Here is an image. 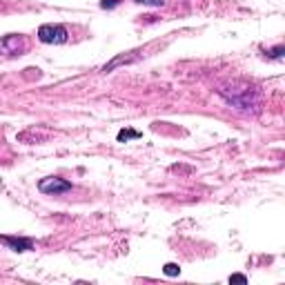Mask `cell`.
<instances>
[{"instance_id":"cell-1","label":"cell","mask_w":285,"mask_h":285,"mask_svg":"<svg viewBox=\"0 0 285 285\" xmlns=\"http://www.w3.org/2000/svg\"><path fill=\"white\" fill-rule=\"evenodd\" d=\"M218 94L223 96L225 100L230 103V105H234L236 109H243V112H250V109H254L258 105V94L254 87H232L230 89H218Z\"/></svg>"},{"instance_id":"cell-2","label":"cell","mask_w":285,"mask_h":285,"mask_svg":"<svg viewBox=\"0 0 285 285\" xmlns=\"http://www.w3.org/2000/svg\"><path fill=\"white\" fill-rule=\"evenodd\" d=\"M38 40L45 45H65L69 40V31L63 25H43L38 29Z\"/></svg>"},{"instance_id":"cell-3","label":"cell","mask_w":285,"mask_h":285,"mask_svg":"<svg viewBox=\"0 0 285 285\" xmlns=\"http://www.w3.org/2000/svg\"><path fill=\"white\" fill-rule=\"evenodd\" d=\"M38 190L47 196H60V194H67L71 190V183L65 178H58V176H47L38 183Z\"/></svg>"},{"instance_id":"cell-4","label":"cell","mask_w":285,"mask_h":285,"mask_svg":"<svg viewBox=\"0 0 285 285\" xmlns=\"http://www.w3.org/2000/svg\"><path fill=\"white\" fill-rule=\"evenodd\" d=\"M27 49V40L18 34H9L0 38V54L5 56H21Z\"/></svg>"},{"instance_id":"cell-5","label":"cell","mask_w":285,"mask_h":285,"mask_svg":"<svg viewBox=\"0 0 285 285\" xmlns=\"http://www.w3.org/2000/svg\"><path fill=\"white\" fill-rule=\"evenodd\" d=\"M0 243L7 245L9 250L14 252H29L34 250V241L27 236H0Z\"/></svg>"},{"instance_id":"cell-6","label":"cell","mask_w":285,"mask_h":285,"mask_svg":"<svg viewBox=\"0 0 285 285\" xmlns=\"http://www.w3.org/2000/svg\"><path fill=\"white\" fill-rule=\"evenodd\" d=\"M136 58H138V56H136V51H132L129 56H116L114 60H109V63L105 65V67H103V74H109V71H114L116 67H120V65H129V63H134Z\"/></svg>"},{"instance_id":"cell-7","label":"cell","mask_w":285,"mask_h":285,"mask_svg":"<svg viewBox=\"0 0 285 285\" xmlns=\"http://www.w3.org/2000/svg\"><path fill=\"white\" fill-rule=\"evenodd\" d=\"M118 142H127V140H136V138H140V132H136V129H120L118 132Z\"/></svg>"},{"instance_id":"cell-8","label":"cell","mask_w":285,"mask_h":285,"mask_svg":"<svg viewBox=\"0 0 285 285\" xmlns=\"http://www.w3.org/2000/svg\"><path fill=\"white\" fill-rule=\"evenodd\" d=\"M283 54H285V45H278V47H274V49H270V51H268V58H274V60H281Z\"/></svg>"},{"instance_id":"cell-9","label":"cell","mask_w":285,"mask_h":285,"mask_svg":"<svg viewBox=\"0 0 285 285\" xmlns=\"http://www.w3.org/2000/svg\"><path fill=\"white\" fill-rule=\"evenodd\" d=\"M163 272H165L167 276H178V272H180V268H178L176 263H167L165 268H163Z\"/></svg>"},{"instance_id":"cell-10","label":"cell","mask_w":285,"mask_h":285,"mask_svg":"<svg viewBox=\"0 0 285 285\" xmlns=\"http://www.w3.org/2000/svg\"><path fill=\"white\" fill-rule=\"evenodd\" d=\"M138 5H147V7H163L165 0H134Z\"/></svg>"},{"instance_id":"cell-11","label":"cell","mask_w":285,"mask_h":285,"mask_svg":"<svg viewBox=\"0 0 285 285\" xmlns=\"http://www.w3.org/2000/svg\"><path fill=\"white\" fill-rule=\"evenodd\" d=\"M118 5H120V0H100L103 9H114V7H118Z\"/></svg>"},{"instance_id":"cell-12","label":"cell","mask_w":285,"mask_h":285,"mask_svg":"<svg viewBox=\"0 0 285 285\" xmlns=\"http://www.w3.org/2000/svg\"><path fill=\"white\" fill-rule=\"evenodd\" d=\"M230 283H248V278H245L243 274H232L230 276Z\"/></svg>"}]
</instances>
